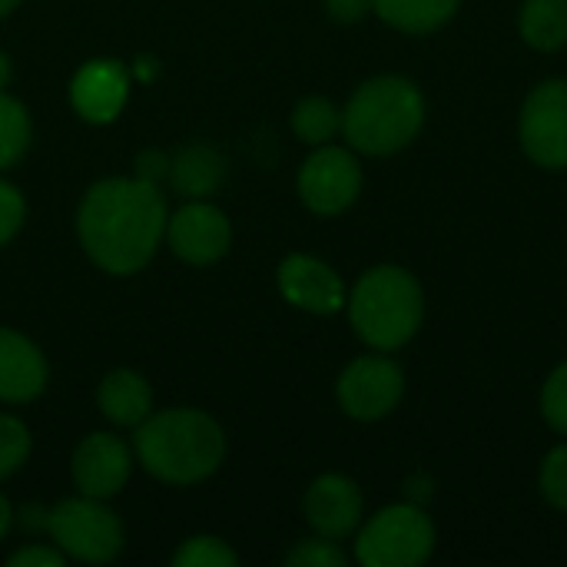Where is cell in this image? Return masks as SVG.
Segmentation results:
<instances>
[{"label": "cell", "instance_id": "7", "mask_svg": "<svg viewBox=\"0 0 567 567\" xmlns=\"http://www.w3.org/2000/svg\"><path fill=\"white\" fill-rule=\"evenodd\" d=\"M362 183H365L362 163L349 143L312 146V153L302 159L296 176L299 199L316 216H342L346 209H352L355 199L362 196Z\"/></svg>", "mask_w": 567, "mask_h": 567}, {"label": "cell", "instance_id": "28", "mask_svg": "<svg viewBox=\"0 0 567 567\" xmlns=\"http://www.w3.org/2000/svg\"><path fill=\"white\" fill-rule=\"evenodd\" d=\"M66 565V555L50 542H30L23 548H17L10 558H7V567H63Z\"/></svg>", "mask_w": 567, "mask_h": 567}, {"label": "cell", "instance_id": "34", "mask_svg": "<svg viewBox=\"0 0 567 567\" xmlns=\"http://www.w3.org/2000/svg\"><path fill=\"white\" fill-rule=\"evenodd\" d=\"M10 76H13V63H10V56L0 50V90L10 86Z\"/></svg>", "mask_w": 567, "mask_h": 567}, {"label": "cell", "instance_id": "25", "mask_svg": "<svg viewBox=\"0 0 567 567\" xmlns=\"http://www.w3.org/2000/svg\"><path fill=\"white\" fill-rule=\"evenodd\" d=\"M286 565L289 567H346L349 565V555L342 551V542H332V538L312 535V538H302V542L286 555Z\"/></svg>", "mask_w": 567, "mask_h": 567}, {"label": "cell", "instance_id": "23", "mask_svg": "<svg viewBox=\"0 0 567 567\" xmlns=\"http://www.w3.org/2000/svg\"><path fill=\"white\" fill-rule=\"evenodd\" d=\"M30 449H33L30 429L17 415L0 412V482H7L13 472L27 465Z\"/></svg>", "mask_w": 567, "mask_h": 567}, {"label": "cell", "instance_id": "31", "mask_svg": "<svg viewBox=\"0 0 567 567\" xmlns=\"http://www.w3.org/2000/svg\"><path fill=\"white\" fill-rule=\"evenodd\" d=\"M13 525H20L23 532H47V508L27 505V508L17 512V522Z\"/></svg>", "mask_w": 567, "mask_h": 567}, {"label": "cell", "instance_id": "5", "mask_svg": "<svg viewBox=\"0 0 567 567\" xmlns=\"http://www.w3.org/2000/svg\"><path fill=\"white\" fill-rule=\"evenodd\" d=\"M352 538L359 565L422 567L435 551V522L425 505L399 502L369 515Z\"/></svg>", "mask_w": 567, "mask_h": 567}, {"label": "cell", "instance_id": "12", "mask_svg": "<svg viewBox=\"0 0 567 567\" xmlns=\"http://www.w3.org/2000/svg\"><path fill=\"white\" fill-rule=\"evenodd\" d=\"M276 286H279V296L299 312H309V316L346 312L349 289L342 276L319 256L289 252L276 269Z\"/></svg>", "mask_w": 567, "mask_h": 567}, {"label": "cell", "instance_id": "14", "mask_svg": "<svg viewBox=\"0 0 567 567\" xmlns=\"http://www.w3.org/2000/svg\"><path fill=\"white\" fill-rule=\"evenodd\" d=\"M302 515H306V525L312 528V535H322V538H332V542H346L365 522L362 488L349 475L326 472V475H319L306 488Z\"/></svg>", "mask_w": 567, "mask_h": 567}, {"label": "cell", "instance_id": "10", "mask_svg": "<svg viewBox=\"0 0 567 567\" xmlns=\"http://www.w3.org/2000/svg\"><path fill=\"white\" fill-rule=\"evenodd\" d=\"M163 243L186 266H213L233 246V223L216 203L186 199L176 213H169Z\"/></svg>", "mask_w": 567, "mask_h": 567}, {"label": "cell", "instance_id": "24", "mask_svg": "<svg viewBox=\"0 0 567 567\" xmlns=\"http://www.w3.org/2000/svg\"><path fill=\"white\" fill-rule=\"evenodd\" d=\"M538 492L555 512H567V439L545 455L538 472Z\"/></svg>", "mask_w": 567, "mask_h": 567}, {"label": "cell", "instance_id": "3", "mask_svg": "<svg viewBox=\"0 0 567 567\" xmlns=\"http://www.w3.org/2000/svg\"><path fill=\"white\" fill-rule=\"evenodd\" d=\"M429 103L415 80L382 73L359 83L342 106V136L359 156H395L425 130Z\"/></svg>", "mask_w": 567, "mask_h": 567}, {"label": "cell", "instance_id": "4", "mask_svg": "<svg viewBox=\"0 0 567 567\" xmlns=\"http://www.w3.org/2000/svg\"><path fill=\"white\" fill-rule=\"evenodd\" d=\"M346 312L355 336L372 352H399L422 332L425 289L412 269L382 262L355 279L346 299Z\"/></svg>", "mask_w": 567, "mask_h": 567}, {"label": "cell", "instance_id": "35", "mask_svg": "<svg viewBox=\"0 0 567 567\" xmlns=\"http://www.w3.org/2000/svg\"><path fill=\"white\" fill-rule=\"evenodd\" d=\"M20 3H23V0H0V20H3V17H10Z\"/></svg>", "mask_w": 567, "mask_h": 567}, {"label": "cell", "instance_id": "26", "mask_svg": "<svg viewBox=\"0 0 567 567\" xmlns=\"http://www.w3.org/2000/svg\"><path fill=\"white\" fill-rule=\"evenodd\" d=\"M542 419L551 432H558L561 439H567V359L545 379L542 385Z\"/></svg>", "mask_w": 567, "mask_h": 567}, {"label": "cell", "instance_id": "18", "mask_svg": "<svg viewBox=\"0 0 567 567\" xmlns=\"http://www.w3.org/2000/svg\"><path fill=\"white\" fill-rule=\"evenodd\" d=\"M462 0H372L375 17L409 37H429L442 30L455 13Z\"/></svg>", "mask_w": 567, "mask_h": 567}, {"label": "cell", "instance_id": "21", "mask_svg": "<svg viewBox=\"0 0 567 567\" xmlns=\"http://www.w3.org/2000/svg\"><path fill=\"white\" fill-rule=\"evenodd\" d=\"M30 110L7 90H0V173L23 159V153L30 150Z\"/></svg>", "mask_w": 567, "mask_h": 567}, {"label": "cell", "instance_id": "22", "mask_svg": "<svg viewBox=\"0 0 567 567\" xmlns=\"http://www.w3.org/2000/svg\"><path fill=\"white\" fill-rule=\"evenodd\" d=\"M239 555L216 535H193L173 551V567H236Z\"/></svg>", "mask_w": 567, "mask_h": 567}, {"label": "cell", "instance_id": "20", "mask_svg": "<svg viewBox=\"0 0 567 567\" xmlns=\"http://www.w3.org/2000/svg\"><path fill=\"white\" fill-rule=\"evenodd\" d=\"M289 126H292V133L312 150V146L332 143V140L342 133V110H339L329 96L312 93V96H302V100L292 106Z\"/></svg>", "mask_w": 567, "mask_h": 567}, {"label": "cell", "instance_id": "8", "mask_svg": "<svg viewBox=\"0 0 567 567\" xmlns=\"http://www.w3.org/2000/svg\"><path fill=\"white\" fill-rule=\"evenodd\" d=\"M518 143L538 169H567V80L548 76L528 90L518 113Z\"/></svg>", "mask_w": 567, "mask_h": 567}, {"label": "cell", "instance_id": "30", "mask_svg": "<svg viewBox=\"0 0 567 567\" xmlns=\"http://www.w3.org/2000/svg\"><path fill=\"white\" fill-rule=\"evenodd\" d=\"M322 7L336 23H362L365 17H375L372 0H322Z\"/></svg>", "mask_w": 567, "mask_h": 567}, {"label": "cell", "instance_id": "2", "mask_svg": "<svg viewBox=\"0 0 567 567\" xmlns=\"http://www.w3.org/2000/svg\"><path fill=\"white\" fill-rule=\"evenodd\" d=\"M133 455L150 478L189 488L219 472L226 435L203 409H153V415L133 429Z\"/></svg>", "mask_w": 567, "mask_h": 567}, {"label": "cell", "instance_id": "33", "mask_svg": "<svg viewBox=\"0 0 567 567\" xmlns=\"http://www.w3.org/2000/svg\"><path fill=\"white\" fill-rule=\"evenodd\" d=\"M130 73H133V80H153V76L159 73V63H156V60H150V56H143V60H136V63H133V70H130Z\"/></svg>", "mask_w": 567, "mask_h": 567}, {"label": "cell", "instance_id": "15", "mask_svg": "<svg viewBox=\"0 0 567 567\" xmlns=\"http://www.w3.org/2000/svg\"><path fill=\"white\" fill-rule=\"evenodd\" d=\"M50 382L47 355L23 332L0 326V402L27 405L43 395Z\"/></svg>", "mask_w": 567, "mask_h": 567}, {"label": "cell", "instance_id": "11", "mask_svg": "<svg viewBox=\"0 0 567 567\" xmlns=\"http://www.w3.org/2000/svg\"><path fill=\"white\" fill-rule=\"evenodd\" d=\"M133 449L113 435V432H90L70 458V478L76 495H90V498H116L130 475H133Z\"/></svg>", "mask_w": 567, "mask_h": 567}, {"label": "cell", "instance_id": "29", "mask_svg": "<svg viewBox=\"0 0 567 567\" xmlns=\"http://www.w3.org/2000/svg\"><path fill=\"white\" fill-rule=\"evenodd\" d=\"M169 153L166 150H159V146H150V150H143L140 156H136V169H133V176H140V179H146V183H153V186H159L166 176H169Z\"/></svg>", "mask_w": 567, "mask_h": 567}, {"label": "cell", "instance_id": "17", "mask_svg": "<svg viewBox=\"0 0 567 567\" xmlns=\"http://www.w3.org/2000/svg\"><path fill=\"white\" fill-rule=\"evenodd\" d=\"M169 186L183 199H209L226 179V156L209 143H193L173 153Z\"/></svg>", "mask_w": 567, "mask_h": 567}, {"label": "cell", "instance_id": "1", "mask_svg": "<svg viewBox=\"0 0 567 567\" xmlns=\"http://www.w3.org/2000/svg\"><path fill=\"white\" fill-rule=\"evenodd\" d=\"M166 199L140 176L93 183L76 206V239L86 259L110 276L146 269L166 239Z\"/></svg>", "mask_w": 567, "mask_h": 567}, {"label": "cell", "instance_id": "19", "mask_svg": "<svg viewBox=\"0 0 567 567\" xmlns=\"http://www.w3.org/2000/svg\"><path fill=\"white\" fill-rule=\"evenodd\" d=\"M518 37L538 53L567 47V0H525L518 10Z\"/></svg>", "mask_w": 567, "mask_h": 567}, {"label": "cell", "instance_id": "27", "mask_svg": "<svg viewBox=\"0 0 567 567\" xmlns=\"http://www.w3.org/2000/svg\"><path fill=\"white\" fill-rule=\"evenodd\" d=\"M23 223H27V199L20 186L0 176V249L23 229Z\"/></svg>", "mask_w": 567, "mask_h": 567}, {"label": "cell", "instance_id": "16", "mask_svg": "<svg viewBox=\"0 0 567 567\" xmlns=\"http://www.w3.org/2000/svg\"><path fill=\"white\" fill-rule=\"evenodd\" d=\"M96 409L116 429H136L153 415V389L133 369H113L96 385Z\"/></svg>", "mask_w": 567, "mask_h": 567}, {"label": "cell", "instance_id": "13", "mask_svg": "<svg viewBox=\"0 0 567 567\" xmlns=\"http://www.w3.org/2000/svg\"><path fill=\"white\" fill-rule=\"evenodd\" d=\"M130 86H133V73L126 63L113 60V56H96L86 60L73 76H70V106L73 113L90 123V126H106L113 123L126 100H130Z\"/></svg>", "mask_w": 567, "mask_h": 567}, {"label": "cell", "instance_id": "9", "mask_svg": "<svg viewBox=\"0 0 567 567\" xmlns=\"http://www.w3.org/2000/svg\"><path fill=\"white\" fill-rule=\"evenodd\" d=\"M339 409L355 422H382L405 399V372L392 352H369L352 359L336 382Z\"/></svg>", "mask_w": 567, "mask_h": 567}, {"label": "cell", "instance_id": "32", "mask_svg": "<svg viewBox=\"0 0 567 567\" xmlns=\"http://www.w3.org/2000/svg\"><path fill=\"white\" fill-rule=\"evenodd\" d=\"M13 522H17V512H13V505H10V498L0 492V542L13 532Z\"/></svg>", "mask_w": 567, "mask_h": 567}, {"label": "cell", "instance_id": "6", "mask_svg": "<svg viewBox=\"0 0 567 567\" xmlns=\"http://www.w3.org/2000/svg\"><path fill=\"white\" fill-rule=\"evenodd\" d=\"M47 538L80 565H110L123 555V525L103 498L73 495L47 508Z\"/></svg>", "mask_w": 567, "mask_h": 567}]
</instances>
